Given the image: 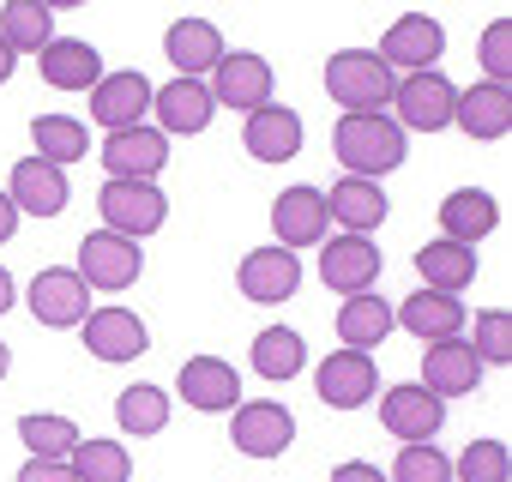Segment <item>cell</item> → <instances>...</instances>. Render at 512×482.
I'll return each instance as SVG.
<instances>
[{
    "instance_id": "cell-1",
    "label": "cell",
    "mask_w": 512,
    "mask_h": 482,
    "mask_svg": "<svg viewBox=\"0 0 512 482\" xmlns=\"http://www.w3.org/2000/svg\"><path fill=\"white\" fill-rule=\"evenodd\" d=\"M332 157H338L344 175L380 181V175L404 169L410 133H404L392 115H338V127H332Z\"/></svg>"
},
{
    "instance_id": "cell-2",
    "label": "cell",
    "mask_w": 512,
    "mask_h": 482,
    "mask_svg": "<svg viewBox=\"0 0 512 482\" xmlns=\"http://www.w3.org/2000/svg\"><path fill=\"white\" fill-rule=\"evenodd\" d=\"M398 91V73L374 55V49H338L326 61V97L344 115H386Z\"/></svg>"
},
{
    "instance_id": "cell-3",
    "label": "cell",
    "mask_w": 512,
    "mask_h": 482,
    "mask_svg": "<svg viewBox=\"0 0 512 482\" xmlns=\"http://www.w3.org/2000/svg\"><path fill=\"white\" fill-rule=\"evenodd\" d=\"M211 103L217 109H235V115H253V109H266L278 97V73L266 55H253V49H223V61L211 67L205 79Z\"/></svg>"
},
{
    "instance_id": "cell-4",
    "label": "cell",
    "mask_w": 512,
    "mask_h": 482,
    "mask_svg": "<svg viewBox=\"0 0 512 482\" xmlns=\"http://www.w3.org/2000/svg\"><path fill=\"white\" fill-rule=\"evenodd\" d=\"M97 211H103V229L109 235L145 241V235H157L169 223V193L157 181H103Z\"/></svg>"
},
{
    "instance_id": "cell-5",
    "label": "cell",
    "mask_w": 512,
    "mask_h": 482,
    "mask_svg": "<svg viewBox=\"0 0 512 482\" xmlns=\"http://www.w3.org/2000/svg\"><path fill=\"white\" fill-rule=\"evenodd\" d=\"M296 440V416L278 398H241L229 410V446L241 458H284Z\"/></svg>"
},
{
    "instance_id": "cell-6",
    "label": "cell",
    "mask_w": 512,
    "mask_h": 482,
    "mask_svg": "<svg viewBox=\"0 0 512 482\" xmlns=\"http://www.w3.org/2000/svg\"><path fill=\"white\" fill-rule=\"evenodd\" d=\"M73 272L85 278V290L115 296V290H133V284H139V272H145V248H139V241H127V235L91 229V235L79 241V266H73Z\"/></svg>"
},
{
    "instance_id": "cell-7",
    "label": "cell",
    "mask_w": 512,
    "mask_h": 482,
    "mask_svg": "<svg viewBox=\"0 0 512 482\" xmlns=\"http://www.w3.org/2000/svg\"><path fill=\"white\" fill-rule=\"evenodd\" d=\"M452 109H458V85L440 67L434 73H410L392 91V121L404 133H446L452 127Z\"/></svg>"
},
{
    "instance_id": "cell-8",
    "label": "cell",
    "mask_w": 512,
    "mask_h": 482,
    "mask_svg": "<svg viewBox=\"0 0 512 482\" xmlns=\"http://www.w3.org/2000/svg\"><path fill=\"white\" fill-rule=\"evenodd\" d=\"M79 338H85V350L97 356V362H139L145 350H151V326L133 314V308H121V302H109V308H91L85 320H79Z\"/></svg>"
},
{
    "instance_id": "cell-9",
    "label": "cell",
    "mask_w": 512,
    "mask_h": 482,
    "mask_svg": "<svg viewBox=\"0 0 512 482\" xmlns=\"http://www.w3.org/2000/svg\"><path fill=\"white\" fill-rule=\"evenodd\" d=\"M235 290H241L247 302H260V308H278V302H290V296L302 290V260H296L290 248H278V241H266V248L241 254Z\"/></svg>"
},
{
    "instance_id": "cell-10",
    "label": "cell",
    "mask_w": 512,
    "mask_h": 482,
    "mask_svg": "<svg viewBox=\"0 0 512 482\" xmlns=\"http://www.w3.org/2000/svg\"><path fill=\"white\" fill-rule=\"evenodd\" d=\"M380 241L374 235H326L320 241V284L338 296H362L380 278Z\"/></svg>"
},
{
    "instance_id": "cell-11",
    "label": "cell",
    "mask_w": 512,
    "mask_h": 482,
    "mask_svg": "<svg viewBox=\"0 0 512 482\" xmlns=\"http://www.w3.org/2000/svg\"><path fill=\"white\" fill-rule=\"evenodd\" d=\"M440 49H446L440 19H428V13H404V19H392V31L380 37L374 55H380L398 79H410V73H434V67H440Z\"/></svg>"
},
{
    "instance_id": "cell-12",
    "label": "cell",
    "mask_w": 512,
    "mask_h": 482,
    "mask_svg": "<svg viewBox=\"0 0 512 482\" xmlns=\"http://www.w3.org/2000/svg\"><path fill=\"white\" fill-rule=\"evenodd\" d=\"M314 392H320L326 410H362V404L380 398V368H374V356H362V350H332V356L314 368Z\"/></svg>"
},
{
    "instance_id": "cell-13",
    "label": "cell",
    "mask_w": 512,
    "mask_h": 482,
    "mask_svg": "<svg viewBox=\"0 0 512 482\" xmlns=\"http://www.w3.org/2000/svg\"><path fill=\"white\" fill-rule=\"evenodd\" d=\"M332 235V217H326V193L320 187H284L272 199V241L290 254L302 248H320V241Z\"/></svg>"
},
{
    "instance_id": "cell-14",
    "label": "cell",
    "mask_w": 512,
    "mask_h": 482,
    "mask_svg": "<svg viewBox=\"0 0 512 482\" xmlns=\"http://www.w3.org/2000/svg\"><path fill=\"white\" fill-rule=\"evenodd\" d=\"M7 199H13L19 217H43L49 223V217H61L73 205V181H67V169H55L43 157H19L13 175H7Z\"/></svg>"
},
{
    "instance_id": "cell-15",
    "label": "cell",
    "mask_w": 512,
    "mask_h": 482,
    "mask_svg": "<svg viewBox=\"0 0 512 482\" xmlns=\"http://www.w3.org/2000/svg\"><path fill=\"white\" fill-rule=\"evenodd\" d=\"M25 302H31L37 326H49V332H67V326H79L91 314V290H85V278L73 266H43L31 278V290H25Z\"/></svg>"
},
{
    "instance_id": "cell-16",
    "label": "cell",
    "mask_w": 512,
    "mask_h": 482,
    "mask_svg": "<svg viewBox=\"0 0 512 482\" xmlns=\"http://www.w3.org/2000/svg\"><path fill=\"white\" fill-rule=\"evenodd\" d=\"M380 428L386 434H398L404 446H422V440H440V428H446V404L428 392V386H386V398H380Z\"/></svg>"
},
{
    "instance_id": "cell-17",
    "label": "cell",
    "mask_w": 512,
    "mask_h": 482,
    "mask_svg": "<svg viewBox=\"0 0 512 482\" xmlns=\"http://www.w3.org/2000/svg\"><path fill=\"white\" fill-rule=\"evenodd\" d=\"M151 79L121 67V73H103L97 91H91V121L103 133H127V127H145V109H151Z\"/></svg>"
},
{
    "instance_id": "cell-18",
    "label": "cell",
    "mask_w": 512,
    "mask_h": 482,
    "mask_svg": "<svg viewBox=\"0 0 512 482\" xmlns=\"http://www.w3.org/2000/svg\"><path fill=\"white\" fill-rule=\"evenodd\" d=\"M97 157H103L109 181H157L169 163V139L157 127H127V133H109L97 145Z\"/></svg>"
},
{
    "instance_id": "cell-19",
    "label": "cell",
    "mask_w": 512,
    "mask_h": 482,
    "mask_svg": "<svg viewBox=\"0 0 512 482\" xmlns=\"http://www.w3.org/2000/svg\"><path fill=\"white\" fill-rule=\"evenodd\" d=\"M175 392H181V404H193L205 416H229L241 404V374L223 356H187L175 374Z\"/></svg>"
},
{
    "instance_id": "cell-20",
    "label": "cell",
    "mask_w": 512,
    "mask_h": 482,
    "mask_svg": "<svg viewBox=\"0 0 512 482\" xmlns=\"http://www.w3.org/2000/svg\"><path fill=\"white\" fill-rule=\"evenodd\" d=\"M320 193H326V217L338 223V235H374L392 211L386 187L362 175H338V187H320Z\"/></svg>"
},
{
    "instance_id": "cell-21",
    "label": "cell",
    "mask_w": 512,
    "mask_h": 482,
    "mask_svg": "<svg viewBox=\"0 0 512 482\" xmlns=\"http://www.w3.org/2000/svg\"><path fill=\"white\" fill-rule=\"evenodd\" d=\"M302 133L308 127H302V115L290 103H266V109H253L241 121V145H247L253 163H290L302 151Z\"/></svg>"
},
{
    "instance_id": "cell-22",
    "label": "cell",
    "mask_w": 512,
    "mask_h": 482,
    "mask_svg": "<svg viewBox=\"0 0 512 482\" xmlns=\"http://www.w3.org/2000/svg\"><path fill=\"white\" fill-rule=\"evenodd\" d=\"M392 326H404V332H410V338H422V344H446V338H458V332L470 326V314H464V302H458V296L410 290V296L392 308Z\"/></svg>"
},
{
    "instance_id": "cell-23",
    "label": "cell",
    "mask_w": 512,
    "mask_h": 482,
    "mask_svg": "<svg viewBox=\"0 0 512 482\" xmlns=\"http://www.w3.org/2000/svg\"><path fill=\"white\" fill-rule=\"evenodd\" d=\"M223 31L211 25V19H175L169 31H163V55H169V67H175V79H211V67L223 61Z\"/></svg>"
},
{
    "instance_id": "cell-24",
    "label": "cell",
    "mask_w": 512,
    "mask_h": 482,
    "mask_svg": "<svg viewBox=\"0 0 512 482\" xmlns=\"http://www.w3.org/2000/svg\"><path fill=\"white\" fill-rule=\"evenodd\" d=\"M151 115H157V133L175 139V133H205L217 103H211L205 79H169V85L151 91Z\"/></svg>"
},
{
    "instance_id": "cell-25",
    "label": "cell",
    "mask_w": 512,
    "mask_h": 482,
    "mask_svg": "<svg viewBox=\"0 0 512 482\" xmlns=\"http://www.w3.org/2000/svg\"><path fill=\"white\" fill-rule=\"evenodd\" d=\"M452 127H464L476 145L506 139V133H512V85H488V79H476L470 91H458Z\"/></svg>"
},
{
    "instance_id": "cell-26",
    "label": "cell",
    "mask_w": 512,
    "mask_h": 482,
    "mask_svg": "<svg viewBox=\"0 0 512 482\" xmlns=\"http://www.w3.org/2000/svg\"><path fill=\"white\" fill-rule=\"evenodd\" d=\"M416 386H428L440 404H446V398H464V392L482 386V362H476V350H470L464 338L428 344V350H422V380H416Z\"/></svg>"
},
{
    "instance_id": "cell-27",
    "label": "cell",
    "mask_w": 512,
    "mask_h": 482,
    "mask_svg": "<svg viewBox=\"0 0 512 482\" xmlns=\"http://www.w3.org/2000/svg\"><path fill=\"white\" fill-rule=\"evenodd\" d=\"M494 223H500V199L488 187H452L440 199V235L458 248H476L482 235H494Z\"/></svg>"
},
{
    "instance_id": "cell-28",
    "label": "cell",
    "mask_w": 512,
    "mask_h": 482,
    "mask_svg": "<svg viewBox=\"0 0 512 482\" xmlns=\"http://www.w3.org/2000/svg\"><path fill=\"white\" fill-rule=\"evenodd\" d=\"M37 67H43V85H55V91H97V79H103V49L85 43V37H55V43L37 55Z\"/></svg>"
},
{
    "instance_id": "cell-29",
    "label": "cell",
    "mask_w": 512,
    "mask_h": 482,
    "mask_svg": "<svg viewBox=\"0 0 512 482\" xmlns=\"http://www.w3.org/2000/svg\"><path fill=\"white\" fill-rule=\"evenodd\" d=\"M247 368L260 374V380H272V386H284V380H296V374L308 368V338H302L296 326H266V332H253Z\"/></svg>"
},
{
    "instance_id": "cell-30",
    "label": "cell",
    "mask_w": 512,
    "mask_h": 482,
    "mask_svg": "<svg viewBox=\"0 0 512 482\" xmlns=\"http://www.w3.org/2000/svg\"><path fill=\"white\" fill-rule=\"evenodd\" d=\"M386 338H392V302L374 296V290L344 296V308H338V350H362V356H374Z\"/></svg>"
},
{
    "instance_id": "cell-31",
    "label": "cell",
    "mask_w": 512,
    "mask_h": 482,
    "mask_svg": "<svg viewBox=\"0 0 512 482\" xmlns=\"http://www.w3.org/2000/svg\"><path fill=\"white\" fill-rule=\"evenodd\" d=\"M416 278H422V290H440V296H458V290H470V278H476V248H458V241H422L416 248Z\"/></svg>"
},
{
    "instance_id": "cell-32",
    "label": "cell",
    "mask_w": 512,
    "mask_h": 482,
    "mask_svg": "<svg viewBox=\"0 0 512 482\" xmlns=\"http://www.w3.org/2000/svg\"><path fill=\"white\" fill-rule=\"evenodd\" d=\"M0 43L13 55H43L55 43V7L49 0H7L0 7Z\"/></svg>"
},
{
    "instance_id": "cell-33",
    "label": "cell",
    "mask_w": 512,
    "mask_h": 482,
    "mask_svg": "<svg viewBox=\"0 0 512 482\" xmlns=\"http://www.w3.org/2000/svg\"><path fill=\"white\" fill-rule=\"evenodd\" d=\"M115 428H121V434H133V440L163 434V428H169V392H163V386H151V380L121 386V398H115Z\"/></svg>"
},
{
    "instance_id": "cell-34",
    "label": "cell",
    "mask_w": 512,
    "mask_h": 482,
    "mask_svg": "<svg viewBox=\"0 0 512 482\" xmlns=\"http://www.w3.org/2000/svg\"><path fill=\"white\" fill-rule=\"evenodd\" d=\"M31 157H43V163H55V169H67V163H79V157H91V127L85 121H73V115H37L31 121Z\"/></svg>"
},
{
    "instance_id": "cell-35",
    "label": "cell",
    "mask_w": 512,
    "mask_h": 482,
    "mask_svg": "<svg viewBox=\"0 0 512 482\" xmlns=\"http://www.w3.org/2000/svg\"><path fill=\"white\" fill-rule=\"evenodd\" d=\"M67 464H73L79 482H133V452L121 440H109V434H79Z\"/></svg>"
},
{
    "instance_id": "cell-36",
    "label": "cell",
    "mask_w": 512,
    "mask_h": 482,
    "mask_svg": "<svg viewBox=\"0 0 512 482\" xmlns=\"http://www.w3.org/2000/svg\"><path fill=\"white\" fill-rule=\"evenodd\" d=\"M79 434H85V428H79L73 416H49V410H25V416H19V440H25L31 458H73Z\"/></svg>"
},
{
    "instance_id": "cell-37",
    "label": "cell",
    "mask_w": 512,
    "mask_h": 482,
    "mask_svg": "<svg viewBox=\"0 0 512 482\" xmlns=\"http://www.w3.org/2000/svg\"><path fill=\"white\" fill-rule=\"evenodd\" d=\"M464 344L476 350L482 368H506V362H512V314H506V308H482V314L470 320V338H464Z\"/></svg>"
},
{
    "instance_id": "cell-38",
    "label": "cell",
    "mask_w": 512,
    "mask_h": 482,
    "mask_svg": "<svg viewBox=\"0 0 512 482\" xmlns=\"http://www.w3.org/2000/svg\"><path fill=\"white\" fill-rule=\"evenodd\" d=\"M506 470H512V452H506V440H494V434L470 440V446L452 458V482H506Z\"/></svg>"
},
{
    "instance_id": "cell-39",
    "label": "cell",
    "mask_w": 512,
    "mask_h": 482,
    "mask_svg": "<svg viewBox=\"0 0 512 482\" xmlns=\"http://www.w3.org/2000/svg\"><path fill=\"white\" fill-rule=\"evenodd\" d=\"M386 482H452V458L440 452V440L398 446V458H392V476H386Z\"/></svg>"
},
{
    "instance_id": "cell-40",
    "label": "cell",
    "mask_w": 512,
    "mask_h": 482,
    "mask_svg": "<svg viewBox=\"0 0 512 482\" xmlns=\"http://www.w3.org/2000/svg\"><path fill=\"white\" fill-rule=\"evenodd\" d=\"M476 67L488 85H506L512 79V19H494L482 37H476Z\"/></svg>"
},
{
    "instance_id": "cell-41",
    "label": "cell",
    "mask_w": 512,
    "mask_h": 482,
    "mask_svg": "<svg viewBox=\"0 0 512 482\" xmlns=\"http://www.w3.org/2000/svg\"><path fill=\"white\" fill-rule=\"evenodd\" d=\"M13 482H79V476H73V464H67V458H25Z\"/></svg>"
},
{
    "instance_id": "cell-42",
    "label": "cell",
    "mask_w": 512,
    "mask_h": 482,
    "mask_svg": "<svg viewBox=\"0 0 512 482\" xmlns=\"http://www.w3.org/2000/svg\"><path fill=\"white\" fill-rule=\"evenodd\" d=\"M332 482H386V470L368 464V458H344V464L332 470Z\"/></svg>"
},
{
    "instance_id": "cell-43",
    "label": "cell",
    "mask_w": 512,
    "mask_h": 482,
    "mask_svg": "<svg viewBox=\"0 0 512 482\" xmlns=\"http://www.w3.org/2000/svg\"><path fill=\"white\" fill-rule=\"evenodd\" d=\"M19 235V211H13V199L0 193V248H7V241Z\"/></svg>"
},
{
    "instance_id": "cell-44",
    "label": "cell",
    "mask_w": 512,
    "mask_h": 482,
    "mask_svg": "<svg viewBox=\"0 0 512 482\" xmlns=\"http://www.w3.org/2000/svg\"><path fill=\"white\" fill-rule=\"evenodd\" d=\"M13 302H19V284H13V272H7V266H0V314H7Z\"/></svg>"
},
{
    "instance_id": "cell-45",
    "label": "cell",
    "mask_w": 512,
    "mask_h": 482,
    "mask_svg": "<svg viewBox=\"0 0 512 482\" xmlns=\"http://www.w3.org/2000/svg\"><path fill=\"white\" fill-rule=\"evenodd\" d=\"M13 73H19V55H13V49H7V43H0V85H7V79H13Z\"/></svg>"
},
{
    "instance_id": "cell-46",
    "label": "cell",
    "mask_w": 512,
    "mask_h": 482,
    "mask_svg": "<svg viewBox=\"0 0 512 482\" xmlns=\"http://www.w3.org/2000/svg\"><path fill=\"white\" fill-rule=\"evenodd\" d=\"M13 374V350H7V338H0V380Z\"/></svg>"
}]
</instances>
